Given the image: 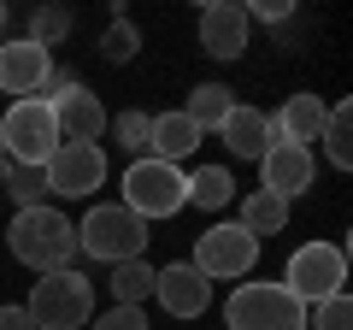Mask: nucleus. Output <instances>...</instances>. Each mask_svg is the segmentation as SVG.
<instances>
[{"instance_id":"a211bd4d","label":"nucleus","mask_w":353,"mask_h":330,"mask_svg":"<svg viewBox=\"0 0 353 330\" xmlns=\"http://www.w3.org/2000/svg\"><path fill=\"white\" fill-rule=\"evenodd\" d=\"M241 230H248L253 242H265V236H277L283 224H289V201H277V195H265V189H253L248 201H241V218H236Z\"/></svg>"},{"instance_id":"423d86ee","label":"nucleus","mask_w":353,"mask_h":330,"mask_svg":"<svg viewBox=\"0 0 353 330\" xmlns=\"http://www.w3.org/2000/svg\"><path fill=\"white\" fill-rule=\"evenodd\" d=\"M230 330H306V307L283 283H236L224 301Z\"/></svg>"},{"instance_id":"2f4dec72","label":"nucleus","mask_w":353,"mask_h":330,"mask_svg":"<svg viewBox=\"0 0 353 330\" xmlns=\"http://www.w3.org/2000/svg\"><path fill=\"white\" fill-rule=\"evenodd\" d=\"M6 24H12V12H6V6H0V30H6Z\"/></svg>"},{"instance_id":"9b49d317","label":"nucleus","mask_w":353,"mask_h":330,"mask_svg":"<svg viewBox=\"0 0 353 330\" xmlns=\"http://www.w3.org/2000/svg\"><path fill=\"white\" fill-rule=\"evenodd\" d=\"M153 295H159V307H165L171 318H201L206 307H212V283H206L189 260L153 271Z\"/></svg>"},{"instance_id":"f03ea898","label":"nucleus","mask_w":353,"mask_h":330,"mask_svg":"<svg viewBox=\"0 0 353 330\" xmlns=\"http://www.w3.org/2000/svg\"><path fill=\"white\" fill-rule=\"evenodd\" d=\"M77 248L106 266H124V260H141L148 254V224L130 213L124 201H106V206H88L83 224H77Z\"/></svg>"},{"instance_id":"0eeeda50","label":"nucleus","mask_w":353,"mask_h":330,"mask_svg":"<svg viewBox=\"0 0 353 330\" xmlns=\"http://www.w3.org/2000/svg\"><path fill=\"white\" fill-rule=\"evenodd\" d=\"M0 148L12 153V165H48L53 148H59V124H53L48 101H12L0 113Z\"/></svg>"},{"instance_id":"f257e3e1","label":"nucleus","mask_w":353,"mask_h":330,"mask_svg":"<svg viewBox=\"0 0 353 330\" xmlns=\"http://www.w3.org/2000/svg\"><path fill=\"white\" fill-rule=\"evenodd\" d=\"M6 248H12L18 266H30L36 278L65 271L77 254V224L53 206H18V218L6 224Z\"/></svg>"},{"instance_id":"6e6552de","label":"nucleus","mask_w":353,"mask_h":330,"mask_svg":"<svg viewBox=\"0 0 353 330\" xmlns=\"http://www.w3.org/2000/svg\"><path fill=\"white\" fill-rule=\"evenodd\" d=\"M253 260H259V242H253L241 224H212V230L194 236V260L189 266L201 271L206 283H230V278H248Z\"/></svg>"},{"instance_id":"7ed1b4c3","label":"nucleus","mask_w":353,"mask_h":330,"mask_svg":"<svg viewBox=\"0 0 353 330\" xmlns=\"http://www.w3.org/2000/svg\"><path fill=\"white\" fill-rule=\"evenodd\" d=\"M24 313L36 318V330H83L88 318H94V283L83 278V271H48V278H36V289H30Z\"/></svg>"},{"instance_id":"39448f33","label":"nucleus","mask_w":353,"mask_h":330,"mask_svg":"<svg viewBox=\"0 0 353 330\" xmlns=\"http://www.w3.org/2000/svg\"><path fill=\"white\" fill-rule=\"evenodd\" d=\"M283 289L301 307H318L330 295L347 289V248L341 242H306L289 254V271H283Z\"/></svg>"},{"instance_id":"cd10ccee","label":"nucleus","mask_w":353,"mask_h":330,"mask_svg":"<svg viewBox=\"0 0 353 330\" xmlns=\"http://www.w3.org/2000/svg\"><path fill=\"white\" fill-rule=\"evenodd\" d=\"M94 330H148V313L141 307H112V313L94 318Z\"/></svg>"},{"instance_id":"9d476101","label":"nucleus","mask_w":353,"mask_h":330,"mask_svg":"<svg viewBox=\"0 0 353 330\" xmlns=\"http://www.w3.org/2000/svg\"><path fill=\"white\" fill-rule=\"evenodd\" d=\"M259 189L294 201L301 189H312V148H294V142H271L259 153Z\"/></svg>"},{"instance_id":"5701e85b","label":"nucleus","mask_w":353,"mask_h":330,"mask_svg":"<svg viewBox=\"0 0 353 330\" xmlns=\"http://www.w3.org/2000/svg\"><path fill=\"white\" fill-rule=\"evenodd\" d=\"M0 195H12L18 206H41V195H48V177H41V165H12V171L0 177Z\"/></svg>"},{"instance_id":"aec40b11","label":"nucleus","mask_w":353,"mask_h":330,"mask_svg":"<svg viewBox=\"0 0 353 330\" xmlns=\"http://www.w3.org/2000/svg\"><path fill=\"white\" fill-rule=\"evenodd\" d=\"M230 106H236V101H230L224 83H194V95H189V106H183V113H189V124L206 136V130H218V124L230 118Z\"/></svg>"},{"instance_id":"20e7f679","label":"nucleus","mask_w":353,"mask_h":330,"mask_svg":"<svg viewBox=\"0 0 353 330\" xmlns=\"http://www.w3.org/2000/svg\"><path fill=\"white\" fill-rule=\"evenodd\" d=\"M124 206L141 224L171 218V213L189 206V177H183L176 165H165V159H130L124 165Z\"/></svg>"},{"instance_id":"f3484780","label":"nucleus","mask_w":353,"mask_h":330,"mask_svg":"<svg viewBox=\"0 0 353 330\" xmlns=\"http://www.w3.org/2000/svg\"><path fill=\"white\" fill-rule=\"evenodd\" d=\"M194 148H201V130L189 124V113H159V118H148V159L176 165V159H189Z\"/></svg>"},{"instance_id":"a878e982","label":"nucleus","mask_w":353,"mask_h":330,"mask_svg":"<svg viewBox=\"0 0 353 330\" xmlns=\"http://www.w3.org/2000/svg\"><path fill=\"white\" fill-rule=\"evenodd\" d=\"M106 124H112V136H118V148H124V153L148 159V113H136V106H130V113L106 118Z\"/></svg>"},{"instance_id":"4468645a","label":"nucleus","mask_w":353,"mask_h":330,"mask_svg":"<svg viewBox=\"0 0 353 330\" xmlns=\"http://www.w3.org/2000/svg\"><path fill=\"white\" fill-rule=\"evenodd\" d=\"M53 124H59V142H101V136H106V106H101V95L77 83L71 95L53 101Z\"/></svg>"},{"instance_id":"4be33fe9","label":"nucleus","mask_w":353,"mask_h":330,"mask_svg":"<svg viewBox=\"0 0 353 330\" xmlns=\"http://www.w3.org/2000/svg\"><path fill=\"white\" fill-rule=\"evenodd\" d=\"M324 153H330V165H341V171H347L353 165V130H347V101L341 106H330V118H324Z\"/></svg>"},{"instance_id":"7c9ffc66","label":"nucleus","mask_w":353,"mask_h":330,"mask_svg":"<svg viewBox=\"0 0 353 330\" xmlns=\"http://www.w3.org/2000/svg\"><path fill=\"white\" fill-rule=\"evenodd\" d=\"M6 171H12V153H6V148H0V177H6Z\"/></svg>"},{"instance_id":"412c9836","label":"nucleus","mask_w":353,"mask_h":330,"mask_svg":"<svg viewBox=\"0 0 353 330\" xmlns=\"http://www.w3.org/2000/svg\"><path fill=\"white\" fill-rule=\"evenodd\" d=\"M153 271L159 266H148V260H124V266H112V295H118V307H141L153 295Z\"/></svg>"},{"instance_id":"ddd939ff","label":"nucleus","mask_w":353,"mask_h":330,"mask_svg":"<svg viewBox=\"0 0 353 330\" xmlns=\"http://www.w3.org/2000/svg\"><path fill=\"white\" fill-rule=\"evenodd\" d=\"M201 48L212 59H241L248 53V12H241L236 0H212L201 12Z\"/></svg>"},{"instance_id":"393cba45","label":"nucleus","mask_w":353,"mask_h":330,"mask_svg":"<svg viewBox=\"0 0 353 330\" xmlns=\"http://www.w3.org/2000/svg\"><path fill=\"white\" fill-rule=\"evenodd\" d=\"M101 53H106L112 65H130V59L141 53V30L130 24V18H112V30L101 36Z\"/></svg>"},{"instance_id":"bb28decb","label":"nucleus","mask_w":353,"mask_h":330,"mask_svg":"<svg viewBox=\"0 0 353 330\" xmlns=\"http://www.w3.org/2000/svg\"><path fill=\"white\" fill-rule=\"evenodd\" d=\"M306 330H353V307H347V289L330 295V301L306 307Z\"/></svg>"},{"instance_id":"1a4fd4ad","label":"nucleus","mask_w":353,"mask_h":330,"mask_svg":"<svg viewBox=\"0 0 353 330\" xmlns=\"http://www.w3.org/2000/svg\"><path fill=\"white\" fill-rule=\"evenodd\" d=\"M48 177V195H65V201H83L106 183V148L101 142H59L53 159L41 165Z\"/></svg>"},{"instance_id":"2eb2a0df","label":"nucleus","mask_w":353,"mask_h":330,"mask_svg":"<svg viewBox=\"0 0 353 330\" xmlns=\"http://www.w3.org/2000/svg\"><path fill=\"white\" fill-rule=\"evenodd\" d=\"M218 136L230 142L236 159H259V153L277 142V124H271V113H259V106H230V118L218 124Z\"/></svg>"},{"instance_id":"b1692460","label":"nucleus","mask_w":353,"mask_h":330,"mask_svg":"<svg viewBox=\"0 0 353 330\" xmlns=\"http://www.w3.org/2000/svg\"><path fill=\"white\" fill-rule=\"evenodd\" d=\"M65 36H71V12H65V6H36V18H30V41L53 53Z\"/></svg>"},{"instance_id":"c756f323","label":"nucleus","mask_w":353,"mask_h":330,"mask_svg":"<svg viewBox=\"0 0 353 330\" xmlns=\"http://www.w3.org/2000/svg\"><path fill=\"white\" fill-rule=\"evenodd\" d=\"M0 330H36V318L24 307H0Z\"/></svg>"},{"instance_id":"6ab92c4d","label":"nucleus","mask_w":353,"mask_h":330,"mask_svg":"<svg viewBox=\"0 0 353 330\" xmlns=\"http://www.w3.org/2000/svg\"><path fill=\"white\" fill-rule=\"evenodd\" d=\"M189 201L206 206V213H224L236 201V177H230L224 165H201V171H189Z\"/></svg>"},{"instance_id":"c85d7f7f","label":"nucleus","mask_w":353,"mask_h":330,"mask_svg":"<svg viewBox=\"0 0 353 330\" xmlns=\"http://www.w3.org/2000/svg\"><path fill=\"white\" fill-rule=\"evenodd\" d=\"M241 12H248V24L253 18H259V24H283V18H289V0H253V6H241Z\"/></svg>"},{"instance_id":"f8f14e48","label":"nucleus","mask_w":353,"mask_h":330,"mask_svg":"<svg viewBox=\"0 0 353 330\" xmlns=\"http://www.w3.org/2000/svg\"><path fill=\"white\" fill-rule=\"evenodd\" d=\"M48 71H53V53H48V48H36L30 36L0 48V89L18 95V101H30V95L48 83Z\"/></svg>"},{"instance_id":"dca6fc26","label":"nucleus","mask_w":353,"mask_h":330,"mask_svg":"<svg viewBox=\"0 0 353 330\" xmlns=\"http://www.w3.org/2000/svg\"><path fill=\"white\" fill-rule=\"evenodd\" d=\"M324 118H330L324 95H289V101H283V113L271 118V124H277V142H294V148H312V142L324 136Z\"/></svg>"}]
</instances>
